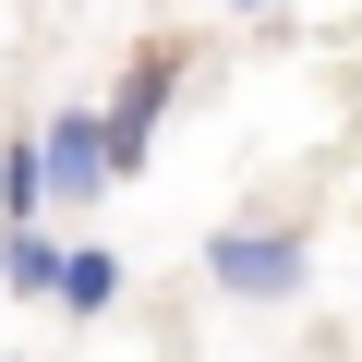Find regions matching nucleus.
Returning a JSON list of instances; mask_svg holds the SVG:
<instances>
[{
	"instance_id": "nucleus-1",
	"label": "nucleus",
	"mask_w": 362,
	"mask_h": 362,
	"mask_svg": "<svg viewBox=\"0 0 362 362\" xmlns=\"http://www.w3.org/2000/svg\"><path fill=\"white\" fill-rule=\"evenodd\" d=\"M206 290L242 314H290L314 290V242L290 218H230V230H206Z\"/></svg>"
},
{
	"instance_id": "nucleus-2",
	"label": "nucleus",
	"mask_w": 362,
	"mask_h": 362,
	"mask_svg": "<svg viewBox=\"0 0 362 362\" xmlns=\"http://www.w3.org/2000/svg\"><path fill=\"white\" fill-rule=\"evenodd\" d=\"M25 145H37V194H49V218H97V206H109V133H97V97L37 109Z\"/></svg>"
},
{
	"instance_id": "nucleus-3",
	"label": "nucleus",
	"mask_w": 362,
	"mask_h": 362,
	"mask_svg": "<svg viewBox=\"0 0 362 362\" xmlns=\"http://www.w3.org/2000/svg\"><path fill=\"white\" fill-rule=\"evenodd\" d=\"M169 97H181V49H169V37H145V49L109 73V97H97V133H109V181H133V169L157 157V133H169Z\"/></svg>"
},
{
	"instance_id": "nucleus-4",
	"label": "nucleus",
	"mask_w": 362,
	"mask_h": 362,
	"mask_svg": "<svg viewBox=\"0 0 362 362\" xmlns=\"http://www.w3.org/2000/svg\"><path fill=\"white\" fill-rule=\"evenodd\" d=\"M49 278H61V230L49 218H13V230H0V290H13V302H49Z\"/></svg>"
},
{
	"instance_id": "nucleus-5",
	"label": "nucleus",
	"mask_w": 362,
	"mask_h": 362,
	"mask_svg": "<svg viewBox=\"0 0 362 362\" xmlns=\"http://www.w3.org/2000/svg\"><path fill=\"white\" fill-rule=\"evenodd\" d=\"M49 302H61V314H109V302H121V254H109V242H61Z\"/></svg>"
},
{
	"instance_id": "nucleus-6",
	"label": "nucleus",
	"mask_w": 362,
	"mask_h": 362,
	"mask_svg": "<svg viewBox=\"0 0 362 362\" xmlns=\"http://www.w3.org/2000/svg\"><path fill=\"white\" fill-rule=\"evenodd\" d=\"M13 218H49V194H37V145H25V133L0 145V230H13Z\"/></svg>"
},
{
	"instance_id": "nucleus-7",
	"label": "nucleus",
	"mask_w": 362,
	"mask_h": 362,
	"mask_svg": "<svg viewBox=\"0 0 362 362\" xmlns=\"http://www.w3.org/2000/svg\"><path fill=\"white\" fill-rule=\"evenodd\" d=\"M230 13H278V0H230Z\"/></svg>"
}]
</instances>
